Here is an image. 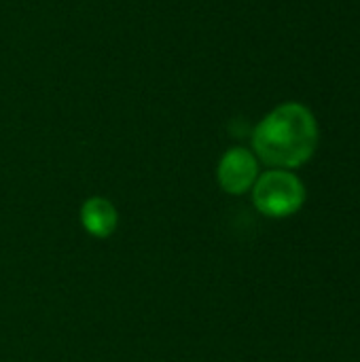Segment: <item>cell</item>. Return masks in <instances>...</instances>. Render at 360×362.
<instances>
[{
	"instance_id": "obj_3",
	"label": "cell",
	"mask_w": 360,
	"mask_h": 362,
	"mask_svg": "<svg viewBox=\"0 0 360 362\" xmlns=\"http://www.w3.org/2000/svg\"><path fill=\"white\" fill-rule=\"evenodd\" d=\"M259 178V159L252 151L244 146L229 148L216 168L219 187L229 195H244L248 193Z\"/></svg>"
},
{
	"instance_id": "obj_4",
	"label": "cell",
	"mask_w": 360,
	"mask_h": 362,
	"mask_svg": "<svg viewBox=\"0 0 360 362\" xmlns=\"http://www.w3.org/2000/svg\"><path fill=\"white\" fill-rule=\"evenodd\" d=\"M79 218H81V227L95 240L110 238L119 227V212L115 204L100 195H93L83 202Z\"/></svg>"
},
{
	"instance_id": "obj_2",
	"label": "cell",
	"mask_w": 360,
	"mask_h": 362,
	"mask_svg": "<svg viewBox=\"0 0 360 362\" xmlns=\"http://www.w3.org/2000/svg\"><path fill=\"white\" fill-rule=\"evenodd\" d=\"M250 191L255 208L269 218L293 216L306 204V185L291 170H269L259 174Z\"/></svg>"
},
{
	"instance_id": "obj_1",
	"label": "cell",
	"mask_w": 360,
	"mask_h": 362,
	"mask_svg": "<svg viewBox=\"0 0 360 362\" xmlns=\"http://www.w3.org/2000/svg\"><path fill=\"white\" fill-rule=\"evenodd\" d=\"M318 146V123L299 102H286L267 112L252 132V153L274 170L306 165Z\"/></svg>"
}]
</instances>
